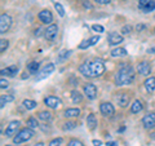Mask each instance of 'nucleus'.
Segmentation results:
<instances>
[{"label": "nucleus", "instance_id": "5701e85b", "mask_svg": "<svg viewBox=\"0 0 155 146\" xmlns=\"http://www.w3.org/2000/svg\"><path fill=\"white\" fill-rule=\"evenodd\" d=\"M71 53H72L71 49H65V51L60 52L58 53V56H57V62H65L67 58L71 56Z\"/></svg>", "mask_w": 155, "mask_h": 146}, {"label": "nucleus", "instance_id": "49530a36", "mask_svg": "<svg viewBox=\"0 0 155 146\" xmlns=\"http://www.w3.org/2000/svg\"><path fill=\"white\" fill-rule=\"evenodd\" d=\"M5 146H12V145H5Z\"/></svg>", "mask_w": 155, "mask_h": 146}, {"label": "nucleus", "instance_id": "20e7f679", "mask_svg": "<svg viewBox=\"0 0 155 146\" xmlns=\"http://www.w3.org/2000/svg\"><path fill=\"white\" fill-rule=\"evenodd\" d=\"M138 9L142 13L155 11V0H138Z\"/></svg>", "mask_w": 155, "mask_h": 146}, {"label": "nucleus", "instance_id": "7ed1b4c3", "mask_svg": "<svg viewBox=\"0 0 155 146\" xmlns=\"http://www.w3.org/2000/svg\"><path fill=\"white\" fill-rule=\"evenodd\" d=\"M34 136H35V132L31 128H23L13 137V144H22V142H27L28 140H31Z\"/></svg>", "mask_w": 155, "mask_h": 146}, {"label": "nucleus", "instance_id": "0eeeda50", "mask_svg": "<svg viewBox=\"0 0 155 146\" xmlns=\"http://www.w3.org/2000/svg\"><path fill=\"white\" fill-rule=\"evenodd\" d=\"M57 35H58V26L56 25V23H52V25H49L44 30V38L49 41L56 40Z\"/></svg>", "mask_w": 155, "mask_h": 146}, {"label": "nucleus", "instance_id": "ea45409f", "mask_svg": "<svg viewBox=\"0 0 155 146\" xmlns=\"http://www.w3.org/2000/svg\"><path fill=\"white\" fill-rule=\"evenodd\" d=\"M83 5L85 9H92V4L88 2V0H83Z\"/></svg>", "mask_w": 155, "mask_h": 146}, {"label": "nucleus", "instance_id": "6ab92c4d", "mask_svg": "<svg viewBox=\"0 0 155 146\" xmlns=\"http://www.w3.org/2000/svg\"><path fill=\"white\" fill-rule=\"evenodd\" d=\"M143 110V102L141 100H134L133 104L130 105V113L132 114H138Z\"/></svg>", "mask_w": 155, "mask_h": 146}, {"label": "nucleus", "instance_id": "ddd939ff", "mask_svg": "<svg viewBox=\"0 0 155 146\" xmlns=\"http://www.w3.org/2000/svg\"><path fill=\"white\" fill-rule=\"evenodd\" d=\"M137 72L142 76H149L151 74V65L146 61H142V62H138L137 65Z\"/></svg>", "mask_w": 155, "mask_h": 146}, {"label": "nucleus", "instance_id": "cd10ccee", "mask_svg": "<svg viewBox=\"0 0 155 146\" xmlns=\"http://www.w3.org/2000/svg\"><path fill=\"white\" fill-rule=\"evenodd\" d=\"M14 100V97L13 96H11V95H3L2 97H0V108H4L8 102H12Z\"/></svg>", "mask_w": 155, "mask_h": 146}, {"label": "nucleus", "instance_id": "39448f33", "mask_svg": "<svg viewBox=\"0 0 155 146\" xmlns=\"http://www.w3.org/2000/svg\"><path fill=\"white\" fill-rule=\"evenodd\" d=\"M12 25V17L7 13H3L0 16V34H5Z\"/></svg>", "mask_w": 155, "mask_h": 146}, {"label": "nucleus", "instance_id": "f3484780", "mask_svg": "<svg viewBox=\"0 0 155 146\" xmlns=\"http://www.w3.org/2000/svg\"><path fill=\"white\" fill-rule=\"evenodd\" d=\"M0 74H2L3 76H16L18 74V66L17 65H11L5 67V69H3L2 71H0Z\"/></svg>", "mask_w": 155, "mask_h": 146}, {"label": "nucleus", "instance_id": "9d476101", "mask_svg": "<svg viewBox=\"0 0 155 146\" xmlns=\"http://www.w3.org/2000/svg\"><path fill=\"white\" fill-rule=\"evenodd\" d=\"M38 18H39V21L41 23H44V25H52V22H53V14L51 11H48V9H43L41 12H39Z\"/></svg>", "mask_w": 155, "mask_h": 146}, {"label": "nucleus", "instance_id": "c03bdc74", "mask_svg": "<svg viewBox=\"0 0 155 146\" xmlns=\"http://www.w3.org/2000/svg\"><path fill=\"white\" fill-rule=\"evenodd\" d=\"M147 53H153V55H154V53H155V47H154V48H149Z\"/></svg>", "mask_w": 155, "mask_h": 146}, {"label": "nucleus", "instance_id": "4be33fe9", "mask_svg": "<svg viewBox=\"0 0 155 146\" xmlns=\"http://www.w3.org/2000/svg\"><path fill=\"white\" fill-rule=\"evenodd\" d=\"M96 125H97L96 115L94 114H88V116H87V127L93 131L96 128Z\"/></svg>", "mask_w": 155, "mask_h": 146}, {"label": "nucleus", "instance_id": "de8ad7c7", "mask_svg": "<svg viewBox=\"0 0 155 146\" xmlns=\"http://www.w3.org/2000/svg\"><path fill=\"white\" fill-rule=\"evenodd\" d=\"M154 32H155V27H154Z\"/></svg>", "mask_w": 155, "mask_h": 146}, {"label": "nucleus", "instance_id": "a211bd4d", "mask_svg": "<svg viewBox=\"0 0 155 146\" xmlns=\"http://www.w3.org/2000/svg\"><path fill=\"white\" fill-rule=\"evenodd\" d=\"M129 100H130V95L127 93V92L120 93L118 96V98H116V101H118V104H119L120 108H127V106L129 105Z\"/></svg>", "mask_w": 155, "mask_h": 146}, {"label": "nucleus", "instance_id": "f8f14e48", "mask_svg": "<svg viewBox=\"0 0 155 146\" xmlns=\"http://www.w3.org/2000/svg\"><path fill=\"white\" fill-rule=\"evenodd\" d=\"M19 125H21V121L19 120H13L11 121V123L8 124V127L5 129V137H14L18 132V128H19Z\"/></svg>", "mask_w": 155, "mask_h": 146}, {"label": "nucleus", "instance_id": "6e6552de", "mask_svg": "<svg viewBox=\"0 0 155 146\" xmlns=\"http://www.w3.org/2000/svg\"><path fill=\"white\" fill-rule=\"evenodd\" d=\"M44 104L49 109L56 110V109H58L62 105V101H61L60 97H57V96H48V97H45V98H44Z\"/></svg>", "mask_w": 155, "mask_h": 146}, {"label": "nucleus", "instance_id": "9b49d317", "mask_svg": "<svg viewBox=\"0 0 155 146\" xmlns=\"http://www.w3.org/2000/svg\"><path fill=\"white\" fill-rule=\"evenodd\" d=\"M142 125L145 129L155 128V113H147L142 118Z\"/></svg>", "mask_w": 155, "mask_h": 146}, {"label": "nucleus", "instance_id": "4c0bfd02", "mask_svg": "<svg viewBox=\"0 0 155 146\" xmlns=\"http://www.w3.org/2000/svg\"><path fill=\"white\" fill-rule=\"evenodd\" d=\"M8 85H9V83L4 79V78H2V79H0V88L5 89V88H8Z\"/></svg>", "mask_w": 155, "mask_h": 146}, {"label": "nucleus", "instance_id": "c85d7f7f", "mask_svg": "<svg viewBox=\"0 0 155 146\" xmlns=\"http://www.w3.org/2000/svg\"><path fill=\"white\" fill-rule=\"evenodd\" d=\"M38 118L43 120V121H51L52 120V114L49 111H40V113H38Z\"/></svg>", "mask_w": 155, "mask_h": 146}, {"label": "nucleus", "instance_id": "b1692460", "mask_svg": "<svg viewBox=\"0 0 155 146\" xmlns=\"http://www.w3.org/2000/svg\"><path fill=\"white\" fill-rule=\"evenodd\" d=\"M110 55L111 57H124V56H127V49L125 48H122V47H118V48H115V49H113L110 52Z\"/></svg>", "mask_w": 155, "mask_h": 146}, {"label": "nucleus", "instance_id": "a19ab883", "mask_svg": "<svg viewBox=\"0 0 155 146\" xmlns=\"http://www.w3.org/2000/svg\"><path fill=\"white\" fill-rule=\"evenodd\" d=\"M92 144H93V146H101V145H102V141H100V140H93V141H92Z\"/></svg>", "mask_w": 155, "mask_h": 146}, {"label": "nucleus", "instance_id": "79ce46f5", "mask_svg": "<svg viewBox=\"0 0 155 146\" xmlns=\"http://www.w3.org/2000/svg\"><path fill=\"white\" fill-rule=\"evenodd\" d=\"M136 28H137V31H142L145 28V26L143 25H137V26H136Z\"/></svg>", "mask_w": 155, "mask_h": 146}, {"label": "nucleus", "instance_id": "412c9836", "mask_svg": "<svg viewBox=\"0 0 155 146\" xmlns=\"http://www.w3.org/2000/svg\"><path fill=\"white\" fill-rule=\"evenodd\" d=\"M79 115H80V109H78V108H70L64 111L65 118H78Z\"/></svg>", "mask_w": 155, "mask_h": 146}, {"label": "nucleus", "instance_id": "c756f323", "mask_svg": "<svg viewBox=\"0 0 155 146\" xmlns=\"http://www.w3.org/2000/svg\"><path fill=\"white\" fill-rule=\"evenodd\" d=\"M26 125H27V128L35 129V128H38V127H39V123H38L36 118H34V116H30V118L27 119V121H26Z\"/></svg>", "mask_w": 155, "mask_h": 146}, {"label": "nucleus", "instance_id": "473e14b6", "mask_svg": "<svg viewBox=\"0 0 155 146\" xmlns=\"http://www.w3.org/2000/svg\"><path fill=\"white\" fill-rule=\"evenodd\" d=\"M67 146H85V145L79 140L71 138V140H69V142H67Z\"/></svg>", "mask_w": 155, "mask_h": 146}, {"label": "nucleus", "instance_id": "f03ea898", "mask_svg": "<svg viewBox=\"0 0 155 146\" xmlns=\"http://www.w3.org/2000/svg\"><path fill=\"white\" fill-rule=\"evenodd\" d=\"M134 70L132 66L124 65L118 70V72L115 74V85L123 87V85H129L132 84L134 80Z\"/></svg>", "mask_w": 155, "mask_h": 146}, {"label": "nucleus", "instance_id": "aec40b11", "mask_svg": "<svg viewBox=\"0 0 155 146\" xmlns=\"http://www.w3.org/2000/svg\"><path fill=\"white\" fill-rule=\"evenodd\" d=\"M143 85H145V89H146L149 93H153L154 89H155V78L154 76L146 78V80H145Z\"/></svg>", "mask_w": 155, "mask_h": 146}, {"label": "nucleus", "instance_id": "f704fd0d", "mask_svg": "<svg viewBox=\"0 0 155 146\" xmlns=\"http://www.w3.org/2000/svg\"><path fill=\"white\" fill-rule=\"evenodd\" d=\"M8 44H9L8 40H4V39H2V40H0V52H2V53L5 52L7 48H8Z\"/></svg>", "mask_w": 155, "mask_h": 146}, {"label": "nucleus", "instance_id": "58836bf2", "mask_svg": "<svg viewBox=\"0 0 155 146\" xmlns=\"http://www.w3.org/2000/svg\"><path fill=\"white\" fill-rule=\"evenodd\" d=\"M97 4H100V5H106V4H109L111 0H94Z\"/></svg>", "mask_w": 155, "mask_h": 146}, {"label": "nucleus", "instance_id": "7c9ffc66", "mask_svg": "<svg viewBox=\"0 0 155 146\" xmlns=\"http://www.w3.org/2000/svg\"><path fill=\"white\" fill-rule=\"evenodd\" d=\"M76 125H78V124L75 123V121H66V123H64V127H62V129L69 132V131L76 128Z\"/></svg>", "mask_w": 155, "mask_h": 146}, {"label": "nucleus", "instance_id": "c9c22d12", "mask_svg": "<svg viewBox=\"0 0 155 146\" xmlns=\"http://www.w3.org/2000/svg\"><path fill=\"white\" fill-rule=\"evenodd\" d=\"M92 30H93V31H96V32H104V30H105V28H104V26H101V25H97V23H96V25H93V26H92Z\"/></svg>", "mask_w": 155, "mask_h": 146}, {"label": "nucleus", "instance_id": "1a4fd4ad", "mask_svg": "<svg viewBox=\"0 0 155 146\" xmlns=\"http://www.w3.org/2000/svg\"><path fill=\"white\" fill-rule=\"evenodd\" d=\"M83 91H84V95L88 100H94L97 97V87L94 84H92V83H87L84 84L83 87Z\"/></svg>", "mask_w": 155, "mask_h": 146}, {"label": "nucleus", "instance_id": "393cba45", "mask_svg": "<svg viewBox=\"0 0 155 146\" xmlns=\"http://www.w3.org/2000/svg\"><path fill=\"white\" fill-rule=\"evenodd\" d=\"M70 96H71V101L74 102V104H80V102L83 101V95H81L79 91H76V89L71 91Z\"/></svg>", "mask_w": 155, "mask_h": 146}, {"label": "nucleus", "instance_id": "2f4dec72", "mask_svg": "<svg viewBox=\"0 0 155 146\" xmlns=\"http://www.w3.org/2000/svg\"><path fill=\"white\" fill-rule=\"evenodd\" d=\"M62 137H58V138H53V140H51L49 142H48V146H61V144H62Z\"/></svg>", "mask_w": 155, "mask_h": 146}, {"label": "nucleus", "instance_id": "f257e3e1", "mask_svg": "<svg viewBox=\"0 0 155 146\" xmlns=\"http://www.w3.org/2000/svg\"><path fill=\"white\" fill-rule=\"evenodd\" d=\"M106 67L102 60H93L89 62H84L79 66V72L87 78H98L105 72Z\"/></svg>", "mask_w": 155, "mask_h": 146}, {"label": "nucleus", "instance_id": "a878e982", "mask_svg": "<svg viewBox=\"0 0 155 146\" xmlns=\"http://www.w3.org/2000/svg\"><path fill=\"white\" fill-rule=\"evenodd\" d=\"M27 70H28V72H30V74H32V75L39 74V62L31 61L30 64L27 65Z\"/></svg>", "mask_w": 155, "mask_h": 146}, {"label": "nucleus", "instance_id": "a18cd8bd", "mask_svg": "<svg viewBox=\"0 0 155 146\" xmlns=\"http://www.w3.org/2000/svg\"><path fill=\"white\" fill-rule=\"evenodd\" d=\"M34 146H44V142H41V141H40V142H36Z\"/></svg>", "mask_w": 155, "mask_h": 146}, {"label": "nucleus", "instance_id": "423d86ee", "mask_svg": "<svg viewBox=\"0 0 155 146\" xmlns=\"http://www.w3.org/2000/svg\"><path fill=\"white\" fill-rule=\"evenodd\" d=\"M54 69H56L54 64H47L40 71H39V74L36 75V81H40L43 79H45L47 76H49L52 72L54 71Z\"/></svg>", "mask_w": 155, "mask_h": 146}, {"label": "nucleus", "instance_id": "e433bc0d", "mask_svg": "<svg viewBox=\"0 0 155 146\" xmlns=\"http://www.w3.org/2000/svg\"><path fill=\"white\" fill-rule=\"evenodd\" d=\"M130 31H132V27H130L129 25H125L122 27V34L123 35H127V34H129Z\"/></svg>", "mask_w": 155, "mask_h": 146}, {"label": "nucleus", "instance_id": "4468645a", "mask_svg": "<svg viewBox=\"0 0 155 146\" xmlns=\"http://www.w3.org/2000/svg\"><path fill=\"white\" fill-rule=\"evenodd\" d=\"M100 111L104 116H113L115 114V109L110 102H101L100 105Z\"/></svg>", "mask_w": 155, "mask_h": 146}, {"label": "nucleus", "instance_id": "dca6fc26", "mask_svg": "<svg viewBox=\"0 0 155 146\" xmlns=\"http://www.w3.org/2000/svg\"><path fill=\"white\" fill-rule=\"evenodd\" d=\"M100 35H94V36H91L89 39H87V40H83L79 44V49H87V48H89L92 45L97 44V43L100 41Z\"/></svg>", "mask_w": 155, "mask_h": 146}, {"label": "nucleus", "instance_id": "bb28decb", "mask_svg": "<svg viewBox=\"0 0 155 146\" xmlns=\"http://www.w3.org/2000/svg\"><path fill=\"white\" fill-rule=\"evenodd\" d=\"M22 105H23V108H25L26 110H34V109H36L38 102L36 101H32V100H23L22 101Z\"/></svg>", "mask_w": 155, "mask_h": 146}, {"label": "nucleus", "instance_id": "37998d69", "mask_svg": "<svg viewBox=\"0 0 155 146\" xmlns=\"http://www.w3.org/2000/svg\"><path fill=\"white\" fill-rule=\"evenodd\" d=\"M106 146H118V145H116V142L111 141V142H106Z\"/></svg>", "mask_w": 155, "mask_h": 146}, {"label": "nucleus", "instance_id": "2eb2a0df", "mask_svg": "<svg viewBox=\"0 0 155 146\" xmlns=\"http://www.w3.org/2000/svg\"><path fill=\"white\" fill-rule=\"evenodd\" d=\"M123 35L122 34H118V32H109L107 35V43L110 45H118L120 43H123Z\"/></svg>", "mask_w": 155, "mask_h": 146}, {"label": "nucleus", "instance_id": "72a5a7b5", "mask_svg": "<svg viewBox=\"0 0 155 146\" xmlns=\"http://www.w3.org/2000/svg\"><path fill=\"white\" fill-rule=\"evenodd\" d=\"M54 9H56L57 13L60 14L61 17H64V16H65V9H64V7H62L60 3H54Z\"/></svg>", "mask_w": 155, "mask_h": 146}]
</instances>
